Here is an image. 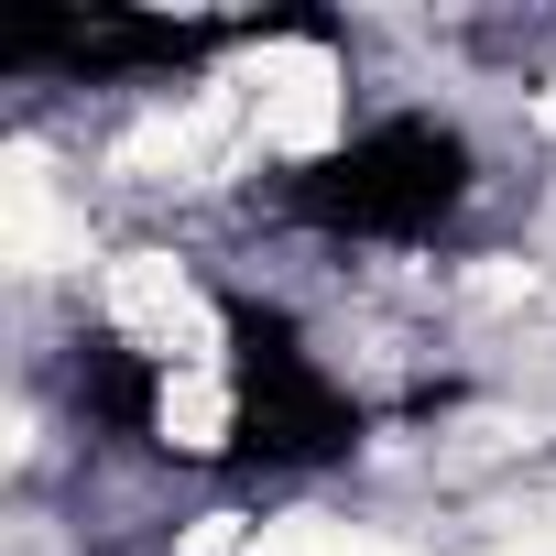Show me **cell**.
<instances>
[{
    "label": "cell",
    "mask_w": 556,
    "mask_h": 556,
    "mask_svg": "<svg viewBox=\"0 0 556 556\" xmlns=\"http://www.w3.org/2000/svg\"><path fill=\"white\" fill-rule=\"evenodd\" d=\"M469 197H480V142L437 110H393V121H361L317 175H285L273 218L328 251H426Z\"/></svg>",
    "instance_id": "obj_1"
}]
</instances>
